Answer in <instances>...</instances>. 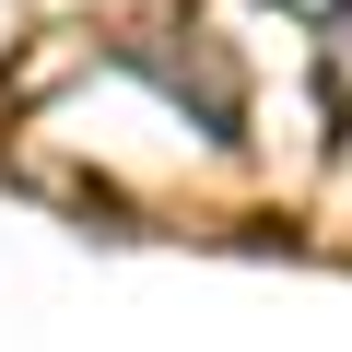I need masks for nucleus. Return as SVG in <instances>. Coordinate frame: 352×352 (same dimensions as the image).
Returning a JSON list of instances; mask_svg holds the SVG:
<instances>
[{
	"label": "nucleus",
	"mask_w": 352,
	"mask_h": 352,
	"mask_svg": "<svg viewBox=\"0 0 352 352\" xmlns=\"http://www.w3.org/2000/svg\"><path fill=\"white\" fill-rule=\"evenodd\" d=\"M317 82H329V118L352 129V0H329V12H317Z\"/></svg>",
	"instance_id": "obj_1"
}]
</instances>
